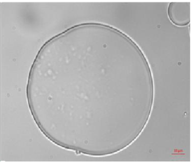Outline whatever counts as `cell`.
Returning <instances> with one entry per match:
<instances>
[{
    "label": "cell",
    "instance_id": "obj_1",
    "mask_svg": "<svg viewBox=\"0 0 193 164\" xmlns=\"http://www.w3.org/2000/svg\"><path fill=\"white\" fill-rule=\"evenodd\" d=\"M103 65L92 59L80 61L48 80V100L57 118L75 127L83 122L100 125Z\"/></svg>",
    "mask_w": 193,
    "mask_h": 164
}]
</instances>
